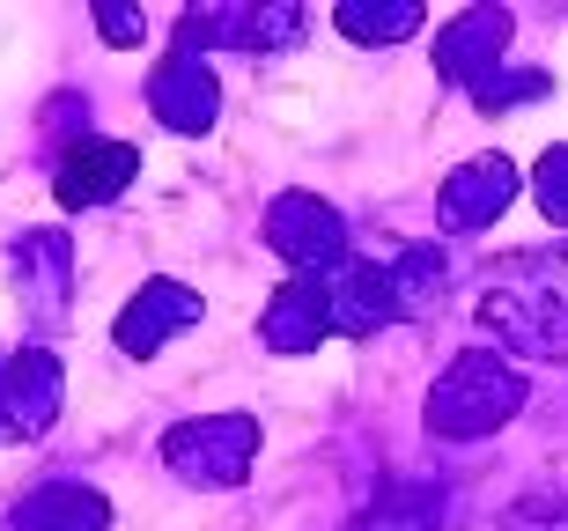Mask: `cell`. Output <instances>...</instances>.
I'll return each mask as SVG.
<instances>
[{"mask_svg": "<svg viewBox=\"0 0 568 531\" xmlns=\"http://www.w3.org/2000/svg\"><path fill=\"white\" fill-rule=\"evenodd\" d=\"M480 325L503 347H525L539 361H568V244L517 252L480 288Z\"/></svg>", "mask_w": 568, "mask_h": 531, "instance_id": "obj_1", "label": "cell"}, {"mask_svg": "<svg viewBox=\"0 0 568 531\" xmlns=\"http://www.w3.org/2000/svg\"><path fill=\"white\" fill-rule=\"evenodd\" d=\"M525 413V369L503 347H465L436 384H428V428L443 443H480Z\"/></svg>", "mask_w": 568, "mask_h": 531, "instance_id": "obj_2", "label": "cell"}, {"mask_svg": "<svg viewBox=\"0 0 568 531\" xmlns=\"http://www.w3.org/2000/svg\"><path fill=\"white\" fill-rule=\"evenodd\" d=\"M258 458V421L252 413H200V421L163 428V466L185 488H244Z\"/></svg>", "mask_w": 568, "mask_h": 531, "instance_id": "obj_3", "label": "cell"}, {"mask_svg": "<svg viewBox=\"0 0 568 531\" xmlns=\"http://www.w3.org/2000/svg\"><path fill=\"white\" fill-rule=\"evenodd\" d=\"M266 244H274L303 280H325L339 258H347V222H339L317 192H281L274 207H266Z\"/></svg>", "mask_w": 568, "mask_h": 531, "instance_id": "obj_4", "label": "cell"}, {"mask_svg": "<svg viewBox=\"0 0 568 531\" xmlns=\"http://www.w3.org/2000/svg\"><path fill=\"white\" fill-rule=\"evenodd\" d=\"M52 421H60V355L8 347L0 355V443H30Z\"/></svg>", "mask_w": 568, "mask_h": 531, "instance_id": "obj_5", "label": "cell"}, {"mask_svg": "<svg viewBox=\"0 0 568 531\" xmlns=\"http://www.w3.org/2000/svg\"><path fill=\"white\" fill-rule=\"evenodd\" d=\"M303 30H311V8H295V0H266V8H192L178 44L222 38L230 52H288Z\"/></svg>", "mask_w": 568, "mask_h": 531, "instance_id": "obj_6", "label": "cell"}, {"mask_svg": "<svg viewBox=\"0 0 568 531\" xmlns=\"http://www.w3.org/2000/svg\"><path fill=\"white\" fill-rule=\"evenodd\" d=\"M509 200H517V163H509V155H473V163H458V171L443 177L436 229L473 236V229H487V222H503Z\"/></svg>", "mask_w": 568, "mask_h": 531, "instance_id": "obj_7", "label": "cell"}, {"mask_svg": "<svg viewBox=\"0 0 568 531\" xmlns=\"http://www.w3.org/2000/svg\"><path fill=\"white\" fill-rule=\"evenodd\" d=\"M148 111H155L170 133H207L214 119H222V82H214L207 52L178 44V52L148 74Z\"/></svg>", "mask_w": 568, "mask_h": 531, "instance_id": "obj_8", "label": "cell"}, {"mask_svg": "<svg viewBox=\"0 0 568 531\" xmlns=\"http://www.w3.org/2000/svg\"><path fill=\"white\" fill-rule=\"evenodd\" d=\"M509 22H517L509 8H465V16L443 22V38H436V67H443V82L480 89L487 74H503Z\"/></svg>", "mask_w": 568, "mask_h": 531, "instance_id": "obj_9", "label": "cell"}, {"mask_svg": "<svg viewBox=\"0 0 568 531\" xmlns=\"http://www.w3.org/2000/svg\"><path fill=\"white\" fill-rule=\"evenodd\" d=\"M185 325H200V288H185V280H148V288H133V303L119 310V347H126L133 361H148L163 340H178Z\"/></svg>", "mask_w": 568, "mask_h": 531, "instance_id": "obj_10", "label": "cell"}, {"mask_svg": "<svg viewBox=\"0 0 568 531\" xmlns=\"http://www.w3.org/2000/svg\"><path fill=\"white\" fill-rule=\"evenodd\" d=\"M133 171H141L133 141H74L60 155L52 192H60V207H104V200H119L133 185Z\"/></svg>", "mask_w": 568, "mask_h": 531, "instance_id": "obj_11", "label": "cell"}, {"mask_svg": "<svg viewBox=\"0 0 568 531\" xmlns=\"http://www.w3.org/2000/svg\"><path fill=\"white\" fill-rule=\"evenodd\" d=\"M8 266H16V280H22V310L38 325H52L67 310V296H74V252H67V236L60 229H30L8 252Z\"/></svg>", "mask_w": 568, "mask_h": 531, "instance_id": "obj_12", "label": "cell"}, {"mask_svg": "<svg viewBox=\"0 0 568 531\" xmlns=\"http://www.w3.org/2000/svg\"><path fill=\"white\" fill-rule=\"evenodd\" d=\"M325 333H333V288L325 280H303V274L288 288H274L266 318H258V340L274 347V355H311Z\"/></svg>", "mask_w": 568, "mask_h": 531, "instance_id": "obj_13", "label": "cell"}, {"mask_svg": "<svg viewBox=\"0 0 568 531\" xmlns=\"http://www.w3.org/2000/svg\"><path fill=\"white\" fill-rule=\"evenodd\" d=\"M333 333H347V340H369V333H384V325H399V296H392V266H339L333 280Z\"/></svg>", "mask_w": 568, "mask_h": 531, "instance_id": "obj_14", "label": "cell"}, {"mask_svg": "<svg viewBox=\"0 0 568 531\" xmlns=\"http://www.w3.org/2000/svg\"><path fill=\"white\" fill-rule=\"evenodd\" d=\"M111 524V502L82 480H52V488H30L8 510V531H104Z\"/></svg>", "mask_w": 568, "mask_h": 531, "instance_id": "obj_15", "label": "cell"}, {"mask_svg": "<svg viewBox=\"0 0 568 531\" xmlns=\"http://www.w3.org/2000/svg\"><path fill=\"white\" fill-rule=\"evenodd\" d=\"M333 22L355 44H406L422 38V0H347Z\"/></svg>", "mask_w": 568, "mask_h": 531, "instance_id": "obj_16", "label": "cell"}, {"mask_svg": "<svg viewBox=\"0 0 568 531\" xmlns=\"http://www.w3.org/2000/svg\"><path fill=\"white\" fill-rule=\"evenodd\" d=\"M443 252L436 244H406L399 252V266H392V296H399V318H428L443 303Z\"/></svg>", "mask_w": 568, "mask_h": 531, "instance_id": "obj_17", "label": "cell"}, {"mask_svg": "<svg viewBox=\"0 0 568 531\" xmlns=\"http://www.w3.org/2000/svg\"><path fill=\"white\" fill-rule=\"evenodd\" d=\"M539 96H547V74H539V67H503V74H487V82L473 89V104H480V111L539 104Z\"/></svg>", "mask_w": 568, "mask_h": 531, "instance_id": "obj_18", "label": "cell"}, {"mask_svg": "<svg viewBox=\"0 0 568 531\" xmlns=\"http://www.w3.org/2000/svg\"><path fill=\"white\" fill-rule=\"evenodd\" d=\"M531 185H539V214H547L554 229H568V149L539 155V177Z\"/></svg>", "mask_w": 568, "mask_h": 531, "instance_id": "obj_19", "label": "cell"}, {"mask_svg": "<svg viewBox=\"0 0 568 531\" xmlns=\"http://www.w3.org/2000/svg\"><path fill=\"white\" fill-rule=\"evenodd\" d=\"M97 30H104L111 44H133L141 38V8H97Z\"/></svg>", "mask_w": 568, "mask_h": 531, "instance_id": "obj_20", "label": "cell"}]
</instances>
